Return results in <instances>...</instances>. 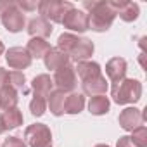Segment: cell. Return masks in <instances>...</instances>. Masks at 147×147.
Instances as JSON below:
<instances>
[{"label": "cell", "instance_id": "cell-9", "mask_svg": "<svg viewBox=\"0 0 147 147\" xmlns=\"http://www.w3.org/2000/svg\"><path fill=\"white\" fill-rule=\"evenodd\" d=\"M111 5L116 11V16H119L125 23H133L138 14H140V7L135 2H128V0H111Z\"/></svg>", "mask_w": 147, "mask_h": 147}, {"label": "cell", "instance_id": "cell-13", "mask_svg": "<svg viewBox=\"0 0 147 147\" xmlns=\"http://www.w3.org/2000/svg\"><path fill=\"white\" fill-rule=\"evenodd\" d=\"M28 33L31 38H47L52 33V24L43 18H33L28 23Z\"/></svg>", "mask_w": 147, "mask_h": 147}, {"label": "cell", "instance_id": "cell-1", "mask_svg": "<svg viewBox=\"0 0 147 147\" xmlns=\"http://www.w3.org/2000/svg\"><path fill=\"white\" fill-rule=\"evenodd\" d=\"M83 7L88 11V30H94L97 33H104L107 31L114 19H116V11L113 9L111 2L106 0H85Z\"/></svg>", "mask_w": 147, "mask_h": 147}, {"label": "cell", "instance_id": "cell-6", "mask_svg": "<svg viewBox=\"0 0 147 147\" xmlns=\"http://www.w3.org/2000/svg\"><path fill=\"white\" fill-rule=\"evenodd\" d=\"M0 19H2L4 28H5L7 31H11V33L21 31V30L24 28V23H26L24 12H21V11L18 9V4L14 2V0L11 2V5H9L5 11L0 12Z\"/></svg>", "mask_w": 147, "mask_h": 147}, {"label": "cell", "instance_id": "cell-14", "mask_svg": "<svg viewBox=\"0 0 147 147\" xmlns=\"http://www.w3.org/2000/svg\"><path fill=\"white\" fill-rule=\"evenodd\" d=\"M82 87H83V94L90 95V97H95V95H104L107 92V80L99 75L95 78H90V80H85L82 82Z\"/></svg>", "mask_w": 147, "mask_h": 147}, {"label": "cell", "instance_id": "cell-5", "mask_svg": "<svg viewBox=\"0 0 147 147\" xmlns=\"http://www.w3.org/2000/svg\"><path fill=\"white\" fill-rule=\"evenodd\" d=\"M52 83L57 87V90H61V92H64V94H66V92H73V90L76 88V85H78L75 66L69 62V64L59 67V69L55 71L54 78H52Z\"/></svg>", "mask_w": 147, "mask_h": 147}, {"label": "cell", "instance_id": "cell-15", "mask_svg": "<svg viewBox=\"0 0 147 147\" xmlns=\"http://www.w3.org/2000/svg\"><path fill=\"white\" fill-rule=\"evenodd\" d=\"M43 62H45L47 69H54V71H57L59 67L69 64V57H67L62 50H59V49L55 47V49H50V50L45 54Z\"/></svg>", "mask_w": 147, "mask_h": 147}, {"label": "cell", "instance_id": "cell-3", "mask_svg": "<svg viewBox=\"0 0 147 147\" xmlns=\"http://www.w3.org/2000/svg\"><path fill=\"white\" fill-rule=\"evenodd\" d=\"M75 7L71 2H66V0H42L38 2V12L42 14L40 18L47 19L49 23H62L64 16Z\"/></svg>", "mask_w": 147, "mask_h": 147}, {"label": "cell", "instance_id": "cell-25", "mask_svg": "<svg viewBox=\"0 0 147 147\" xmlns=\"http://www.w3.org/2000/svg\"><path fill=\"white\" fill-rule=\"evenodd\" d=\"M78 40H80V36L73 35V33H62V35L57 38V49L62 50V52L69 57L71 50L75 49V45L78 43Z\"/></svg>", "mask_w": 147, "mask_h": 147}, {"label": "cell", "instance_id": "cell-17", "mask_svg": "<svg viewBox=\"0 0 147 147\" xmlns=\"http://www.w3.org/2000/svg\"><path fill=\"white\" fill-rule=\"evenodd\" d=\"M85 107V95L78 94V92H71L69 95H66V102H64V113L66 114H80Z\"/></svg>", "mask_w": 147, "mask_h": 147}, {"label": "cell", "instance_id": "cell-7", "mask_svg": "<svg viewBox=\"0 0 147 147\" xmlns=\"http://www.w3.org/2000/svg\"><path fill=\"white\" fill-rule=\"evenodd\" d=\"M64 28L71 30V31H78V33H83L88 30V14L82 9H76L73 7L62 19L61 23Z\"/></svg>", "mask_w": 147, "mask_h": 147}, {"label": "cell", "instance_id": "cell-18", "mask_svg": "<svg viewBox=\"0 0 147 147\" xmlns=\"http://www.w3.org/2000/svg\"><path fill=\"white\" fill-rule=\"evenodd\" d=\"M52 78L49 75H38L33 78L31 82V88H33V95H40V97H49V94L52 92Z\"/></svg>", "mask_w": 147, "mask_h": 147}, {"label": "cell", "instance_id": "cell-10", "mask_svg": "<svg viewBox=\"0 0 147 147\" xmlns=\"http://www.w3.org/2000/svg\"><path fill=\"white\" fill-rule=\"evenodd\" d=\"M119 126L126 131H133L135 128H138L142 123H144V118H142V111L137 109V107H126L119 113Z\"/></svg>", "mask_w": 147, "mask_h": 147}, {"label": "cell", "instance_id": "cell-28", "mask_svg": "<svg viewBox=\"0 0 147 147\" xmlns=\"http://www.w3.org/2000/svg\"><path fill=\"white\" fill-rule=\"evenodd\" d=\"M2 147H28V145H26V142H24L23 138H19V137H9V138L4 140Z\"/></svg>", "mask_w": 147, "mask_h": 147}, {"label": "cell", "instance_id": "cell-8", "mask_svg": "<svg viewBox=\"0 0 147 147\" xmlns=\"http://www.w3.org/2000/svg\"><path fill=\"white\" fill-rule=\"evenodd\" d=\"M5 61H7V64L14 71H19V69L30 67L33 59L30 57V54H28L26 49H23V47H11L5 52Z\"/></svg>", "mask_w": 147, "mask_h": 147}, {"label": "cell", "instance_id": "cell-24", "mask_svg": "<svg viewBox=\"0 0 147 147\" xmlns=\"http://www.w3.org/2000/svg\"><path fill=\"white\" fill-rule=\"evenodd\" d=\"M5 85L14 88L16 92L21 90L23 94L26 92V76L23 71H11L7 73V80H5Z\"/></svg>", "mask_w": 147, "mask_h": 147}, {"label": "cell", "instance_id": "cell-12", "mask_svg": "<svg viewBox=\"0 0 147 147\" xmlns=\"http://www.w3.org/2000/svg\"><path fill=\"white\" fill-rule=\"evenodd\" d=\"M106 75H107V78L113 83L123 80L125 75H126V61L123 57H113V59H109L107 64H106Z\"/></svg>", "mask_w": 147, "mask_h": 147}, {"label": "cell", "instance_id": "cell-20", "mask_svg": "<svg viewBox=\"0 0 147 147\" xmlns=\"http://www.w3.org/2000/svg\"><path fill=\"white\" fill-rule=\"evenodd\" d=\"M26 50H28L31 59H43L45 54L50 50V45L43 38H30V42L26 45Z\"/></svg>", "mask_w": 147, "mask_h": 147}, {"label": "cell", "instance_id": "cell-16", "mask_svg": "<svg viewBox=\"0 0 147 147\" xmlns=\"http://www.w3.org/2000/svg\"><path fill=\"white\" fill-rule=\"evenodd\" d=\"M75 71L82 78V82H85V80H90V78H95L100 75V66L94 61H82V62H76Z\"/></svg>", "mask_w": 147, "mask_h": 147}, {"label": "cell", "instance_id": "cell-34", "mask_svg": "<svg viewBox=\"0 0 147 147\" xmlns=\"http://www.w3.org/2000/svg\"><path fill=\"white\" fill-rule=\"evenodd\" d=\"M95 147H109V145H106V144H97Z\"/></svg>", "mask_w": 147, "mask_h": 147}, {"label": "cell", "instance_id": "cell-19", "mask_svg": "<svg viewBox=\"0 0 147 147\" xmlns=\"http://www.w3.org/2000/svg\"><path fill=\"white\" fill-rule=\"evenodd\" d=\"M64 102H66V94L61 90H52L47 97V107L54 116H62L64 114Z\"/></svg>", "mask_w": 147, "mask_h": 147}, {"label": "cell", "instance_id": "cell-32", "mask_svg": "<svg viewBox=\"0 0 147 147\" xmlns=\"http://www.w3.org/2000/svg\"><path fill=\"white\" fill-rule=\"evenodd\" d=\"M5 131V125H4V119H2V113H0V133Z\"/></svg>", "mask_w": 147, "mask_h": 147}, {"label": "cell", "instance_id": "cell-23", "mask_svg": "<svg viewBox=\"0 0 147 147\" xmlns=\"http://www.w3.org/2000/svg\"><path fill=\"white\" fill-rule=\"evenodd\" d=\"M18 92L11 87H2L0 88V107H2L4 111L5 109H12V107H18Z\"/></svg>", "mask_w": 147, "mask_h": 147}, {"label": "cell", "instance_id": "cell-22", "mask_svg": "<svg viewBox=\"0 0 147 147\" xmlns=\"http://www.w3.org/2000/svg\"><path fill=\"white\" fill-rule=\"evenodd\" d=\"M2 119H4V125H5V130H12V128H18L19 125H23V113L19 107H12V109H5L2 113Z\"/></svg>", "mask_w": 147, "mask_h": 147}, {"label": "cell", "instance_id": "cell-33", "mask_svg": "<svg viewBox=\"0 0 147 147\" xmlns=\"http://www.w3.org/2000/svg\"><path fill=\"white\" fill-rule=\"evenodd\" d=\"M5 52V47H4V43H2V40H0V55H2Z\"/></svg>", "mask_w": 147, "mask_h": 147}, {"label": "cell", "instance_id": "cell-26", "mask_svg": "<svg viewBox=\"0 0 147 147\" xmlns=\"http://www.w3.org/2000/svg\"><path fill=\"white\" fill-rule=\"evenodd\" d=\"M30 111L36 118L43 116L45 111H47V99L45 97H40V95H33V99L30 102Z\"/></svg>", "mask_w": 147, "mask_h": 147}, {"label": "cell", "instance_id": "cell-30", "mask_svg": "<svg viewBox=\"0 0 147 147\" xmlns=\"http://www.w3.org/2000/svg\"><path fill=\"white\" fill-rule=\"evenodd\" d=\"M116 147H135V145H133V142L130 140V135H125V137H119Z\"/></svg>", "mask_w": 147, "mask_h": 147}, {"label": "cell", "instance_id": "cell-29", "mask_svg": "<svg viewBox=\"0 0 147 147\" xmlns=\"http://www.w3.org/2000/svg\"><path fill=\"white\" fill-rule=\"evenodd\" d=\"M16 4H18V9H19L21 12H24V11H35V9L38 7L36 2H28V0H23V2H16Z\"/></svg>", "mask_w": 147, "mask_h": 147}, {"label": "cell", "instance_id": "cell-31", "mask_svg": "<svg viewBox=\"0 0 147 147\" xmlns=\"http://www.w3.org/2000/svg\"><path fill=\"white\" fill-rule=\"evenodd\" d=\"M5 80H7V71L4 67H0V88L5 87Z\"/></svg>", "mask_w": 147, "mask_h": 147}, {"label": "cell", "instance_id": "cell-4", "mask_svg": "<svg viewBox=\"0 0 147 147\" xmlns=\"http://www.w3.org/2000/svg\"><path fill=\"white\" fill-rule=\"evenodd\" d=\"M24 142L28 147H52V131L43 123L30 125L24 130Z\"/></svg>", "mask_w": 147, "mask_h": 147}, {"label": "cell", "instance_id": "cell-2", "mask_svg": "<svg viewBox=\"0 0 147 147\" xmlns=\"http://www.w3.org/2000/svg\"><path fill=\"white\" fill-rule=\"evenodd\" d=\"M111 97L116 104H135L142 97V83L133 78H123L111 87Z\"/></svg>", "mask_w": 147, "mask_h": 147}, {"label": "cell", "instance_id": "cell-21", "mask_svg": "<svg viewBox=\"0 0 147 147\" xmlns=\"http://www.w3.org/2000/svg\"><path fill=\"white\" fill-rule=\"evenodd\" d=\"M109 107H111V100H109L106 95L90 97V102H88V111H90V114H95V116L107 114V113H109Z\"/></svg>", "mask_w": 147, "mask_h": 147}, {"label": "cell", "instance_id": "cell-27", "mask_svg": "<svg viewBox=\"0 0 147 147\" xmlns=\"http://www.w3.org/2000/svg\"><path fill=\"white\" fill-rule=\"evenodd\" d=\"M130 140L133 142L135 147H147V128L144 125L135 128L131 131V135H130Z\"/></svg>", "mask_w": 147, "mask_h": 147}, {"label": "cell", "instance_id": "cell-11", "mask_svg": "<svg viewBox=\"0 0 147 147\" xmlns=\"http://www.w3.org/2000/svg\"><path fill=\"white\" fill-rule=\"evenodd\" d=\"M94 42L88 38H80L78 43L75 45V49L71 50L69 54V61H75V62H82V61H88L94 55Z\"/></svg>", "mask_w": 147, "mask_h": 147}]
</instances>
